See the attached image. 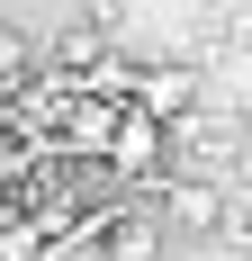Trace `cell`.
Returning a JSON list of instances; mask_svg holds the SVG:
<instances>
[{
	"instance_id": "6da1fadb",
	"label": "cell",
	"mask_w": 252,
	"mask_h": 261,
	"mask_svg": "<svg viewBox=\"0 0 252 261\" xmlns=\"http://www.w3.org/2000/svg\"><path fill=\"white\" fill-rule=\"evenodd\" d=\"M162 171H189V180H243V117L180 108L171 126H162Z\"/></svg>"
},
{
	"instance_id": "7a4b0ae2",
	"label": "cell",
	"mask_w": 252,
	"mask_h": 261,
	"mask_svg": "<svg viewBox=\"0 0 252 261\" xmlns=\"http://www.w3.org/2000/svg\"><path fill=\"white\" fill-rule=\"evenodd\" d=\"M126 108H144V117H162V126H171L180 108H198V54H135Z\"/></svg>"
},
{
	"instance_id": "3957f363",
	"label": "cell",
	"mask_w": 252,
	"mask_h": 261,
	"mask_svg": "<svg viewBox=\"0 0 252 261\" xmlns=\"http://www.w3.org/2000/svg\"><path fill=\"white\" fill-rule=\"evenodd\" d=\"M99 162H108V180H117V189L162 180V117H144V108H117V126H108Z\"/></svg>"
},
{
	"instance_id": "277c9868",
	"label": "cell",
	"mask_w": 252,
	"mask_h": 261,
	"mask_svg": "<svg viewBox=\"0 0 252 261\" xmlns=\"http://www.w3.org/2000/svg\"><path fill=\"white\" fill-rule=\"evenodd\" d=\"M36 63H45V45H36L18 18H0V90H27V81H36Z\"/></svg>"
},
{
	"instance_id": "5b68a950",
	"label": "cell",
	"mask_w": 252,
	"mask_h": 261,
	"mask_svg": "<svg viewBox=\"0 0 252 261\" xmlns=\"http://www.w3.org/2000/svg\"><path fill=\"white\" fill-rule=\"evenodd\" d=\"M72 27H90V36H108V45H126V0H72Z\"/></svg>"
},
{
	"instance_id": "8992f818",
	"label": "cell",
	"mask_w": 252,
	"mask_h": 261,
	"mask_svg": "<svg viewBox=\"0 0 252 261\" xmlns=\"http://www.w3.org/2000/svg\"><path fill=\"white\" fill-rule=\"evenodd\" d=\"M36 162H45V153H36L27 135H0V198H9V189H18L27 171H36Z\"/></svg>"
},
{
	"instance_id": "52a82bcc",
	"label": "cell",
	"mask_w": 252,
	"mask_h": 261,
	"mask_svg": "<svg viewBox=\"0 0 252 261\" xmlns=\"http://www.w3.org/2000/svg\"><path fill=\"white\" fill-rule=\"evenodd\" d=\"M0 135H18V90H0Z\"/></svg>"
}]
</instances>
